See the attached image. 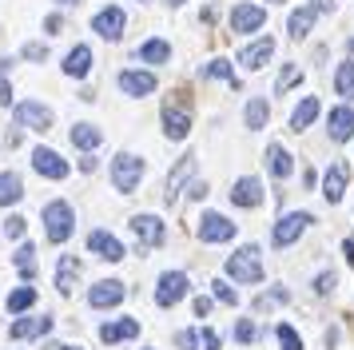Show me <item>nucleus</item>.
I'll use <instances>...</instances> for the list:
<instances>
[{
	"instance_id": "obj_1",
	"label": "nucleus",
	"mask_w": 354,
	"mask_h": 350,
	"mask_svg": "<svg viewBox=\"0 0 354 350\" xmlns=\"http://www.w3.org/2000/svg\"><path fill=\"white\" fill-rule=\"evenodd\" d=\"M140 179H144V159L120 151V156L112 159V183H115V191H120V195H131V191L140 187Z\"/></svg>"
},
{
	"instance_id": "obj_2",
	"label": "nucleus",
	"mask_w": 354,
	"mask_h": 350,
	"mask_svg": "<svg viewBox=\"0 0 354 350\" xmlns=\"http://www.w3.org/2000/svg\"><path fill=\"white\" fill-rule=\"evenodd\" d=\"M227 275L235 283H263V259H259V247H243L227 259Z\"/></svg>"
},
{
	"instance_id": "obj_3",
	"label": "nucleus",
	"mask_w": 354,
	"mask_h": 350,
	"mask_svg": "<svg viewBox=\"0 0 354 350\" xmlns=\"http://www.w3.org/2000/svg\"><path fill=\"white\" fill-rule=\"evenodd\" d=\"M44 223H48V239L52 243H64L68 235H72V227H76V215H72V207L68 203H48L44 207Z\"/></svg>"
},
{
	"instance_id": "obj_4",
	"label": "nucleus",
	"mask_w": 354,
	"mask_h": 350,
	"mask_svg": "<svg viewBox=\"0 0 354 350\" xmlns=\"http://www.w3.org/2000/svg\"><path fill=\"white\" fill-rule=\"evenodd\" d=\"M306 223H315V219H310V211H290V215H283V219L274 223L271 243H274V247H290V243L306 231Z\"/></svg>"
},
{
	"instance_id": "obj_5",
	"label": "nucleus",
	"mask_w": 354,
	"mask_h": 350,
	"mask_svg": "<svg viewBox=\"0 0 354 350\" xmlns=\"http://www.w3.org/2000/svg\"><path fill=\"white\" fill-rule=\"evenodd\" d=\"M183 299H187V275L183 270H163L160 286H156V302L160 306H176Z\"/></svg>"
},
{
	"instance_id": "obj_6",
	"label": "nucleus",
	"mask_w": 354,
	"mask_h": 350,
	"mask_svg": "<svg viewBox=\"0 0 354 350\" xmlns=\"http://www.w3.org/2000/svg\"><path fill=\"white\" fill-rule=\"evenodd\" d=\"M195 231H199L203 243H227V239H235V223L227 219V215H219V211H207Z\"/></svg>"
},
{
	"instance_id": "obj_7",
	"label": "nucleus",
	"mask_w": 354,
	"mask_h": 350,
	"mask_svg": "<svg viewBox=\"0 0 354 350\" xmlns=\"http://www.w3.org/2000/svg\"><path fill=\"white\" fill-rule=\"evenodd\" d=\"M12 116H17L20 127H32V131H48L52 127V111L44 104H36V100H20Z\"/></svg>"
},
{
	"instance_id": "obj_8",
	"label": "nucleus",
	"mask_w": 354,
	"mask_h": 350,
	"mask_svg": "<svg viewBox=\"0 0 354 350\" xmlns=\"http://www.w3.org/2000/svg\"><path fill=\"white\" fill-rule=\"evenodd\" d=\"M187 131H192V111L167 100L163 104V136L167 140H187Z\"/></svg>"
},
{
	"instance_id": "obj_9",
	"label": "nucleus",
	"mask_w": 354,
	"mask_h": 350,
	"mask_svg": "<svg viewBox=\"0 0 354 350\" xmlns=\"http://www.w3.org/2000/svg\"><path fill=\"white\" fill-rule=\"evenodd\" d=\"M267 24V8L259 4H235L231 8V32H259Z\"/></svg>"
},
{
	"instance_id": "obj_10",
	"label": "nucleus",
	"mask_w": 354,
	"mask_h": 350,
	"mask_svg": "<svg viewBox=\"0 0 354 350\" xmlns=\"http://www.w3.org/2000/svg\"><path fill=\"white\" fill-rule=\"evenodd\" d=\"M124 295H128V291H124L120 279H104V283H96L92 291H88V302H92L96 311H104V306H120Z\"/></svg>"
},
{
	"instance_id": "obj_11",
	"label": "nucleus",
	"mask_w": 354,
	"mask_h": 350,
	"mask_svg": "<svg viewBox=\"0 0 354 350\" xmlns=\"http://www.w3.org/2000/svg\"><path fill=\"white\" fill-rule=\"evenodd\" d=\"M231 203L235 207H259L263 203V183H259L255 175H243L231 183Z\"/></svg>"
},
{
	"instance_id": "obj_12",
	"label": "nucleus",
	"mask_w": 354,
	"mask_h": 350,
	"mask_svg": "<svg viewBox=\"0 0 354 350\" xmlns=\"http://www.w3.org/2000/svg\"><path fill=\"white\" fill-rule=\"evenodd\" d=\"M32 167L44 175V179H64L68 175V159H60L52 147H36L32 151Z\"/></svg>"
},
{
	"instance_id": "obj_13",
	"label": "nucleus",
	"mask_w": 354,
	"mask_h": 350,
	"mask_svg": "<svg viewBox=\"0 0 354 350\" xmlns=\"http://www.w3.org/2000/svg\"><path fill=\"white\" fill-rule=\"evenodd\" d=\"M92 28L104 36V40H120L124 36V8H100L92 16Z\"/></svg>"
},
{
	"instance_id": "obj_14",
	"label": "nucleus",
	"mask_w": 354,
	"mask_h": 350,
	"mask_svg": "<svg viewBox=\"0 0 354 350\" xmlns=\"http://www.w3.org/2000/svg\"><path fill=\"white\" fill-rule=\"evenodd\" d=\"M346 183H351V167H346V163H335L330 172L322 175V195H326V203H338V199L346 195Z\"/></svg>"
},
{
	"instance_id": "obj_15",
	"label": "nucleus",
	"mask_w": 354,
	"mask_h": 350,
	"mask_svg": "<svg viewBox=\"0 0 354 350\" xmlns=\"http://www.w3.org/2000/svg\"><path fill=\"white\" fill-rule=\"evenodd\" d=\"M271 52H274V40H271V36H263V40H255V44L243 48V52H239V64L247 68V72H259L263 64L271 60Z\"/></svg>"
},
{
	"instance_id": "obj_16",
	"label": "nucleus",
	"mask_w": 354,
	"mask_h": 350,
	"mask_svg": "<svg viewBox=\"0 0 354 350\" xmlns=\"http://www.w3.org/2000/svg\"><path fill=\"white\" fill-rule=\"evenodd\" d=\"M326 131L335 143H346L354 136V108H335L326 116Z\"/></svg>"
},
{
	"instance_id": "obj_17",
	"label": "nucleus",
	"mask_w": 354,
	"mask_h": 350,
	"mask_svg": "<svg viewBox=\"0 0 354 350\" xmlns=\"http://www.w3.org/2000/svg\"><path fill=\"white\" fill-rule=\"evenodd\" d=\"M88 247H92L100 259H108V263H120V259H124V243L115 235H108V231H92V235H88Z\"/></svg>"
},
{
	"instance_id": "obj_18",
	"label": "nucleus",
	"mask_w": 354,
	"mask_h": 350,
	"mask_svg": "<svg viewBox=\"0 0 354 350\" xmlns=\"http://www.w3.org/2000/svg\"><path fill=\"white\" fill-rule=\"evenodd\" d=\"M131 231H136V239L147 243V247H160L163 243V223L156 219V215H136V219H131Z\"/></svg>"
},
{
	"instance_id": "obj_19",
	"label": "nucleus",
	"mask_w": 354,
	"mask_h": 350,
	"mask_svg": "<svg viewBox=\"0 0 354 350\" xmlns=\"http://www.w3.org/2000/svg\"><path fill=\"white\" fill-rule=\"evenodd\" d=\"M140 334V318H120V322H104L100 326V342H124V338H136Z\"/></svg>"
},
{
	"instance_id": "obj_20",
	"label": "nucleus",
	"mask_w": 354,
	"mask_h": 350,
	"mask_svg": "<svg viewBox=\"0 0 354 350\" xmlns=\"http://www.w3.org/2000/svg\"><path fill=\"white\" fill-rule=\"evenodd\" d=\"M319 111H322L319 95H306L303 104H299V108L290 111V131H295V136H299V131H306V127H310L315 120H319Z\"/></svg>"
},
{
	"instance_id": "obj_21",
	"label": "nucleus",
	"mask_w": 354,
	"mask_h": 350,
	"mask_svg": "<svg viewBox=\"0 0 354 350\" xmlns=\"http://www.w3.org/2000/svg\"><path fill=\"white\" fill-rule=\"evenodd\" d=\"M52 331V318L48 315H36V318H17L12 326H8V334L12 338H40V334Z\"/></svg>"
},
{
	"instance_id": "obj_22",
	"label": "nucleus",
	"mask_w": 354,
	"mask_h": 350,
	"mask_svg": "<svg viewBox=\"0 0 354 350\" xmlns=\"http://www.w3.org/2000/svg\"><path fill=\"white\" fill-rule=\"evenodd\" d=\"M64 72H68V76H76V80L88 76V72H92V48H88V44L72 48V52L64 56Z\"/></svg>"
},
{
	"instance_id": "obj_23",
	"label": "nucleus",
	"mask_w": 354,
	"mask_h": 350,
	"mask_svg": "<svg viewBox=\"0 0 354 350\" xmlns=\"http://www.w3.org/2000/svg\"><path fill=\"white\" fill-rule=\"evenodd\" d=\"M267 163H271L274 179H287V175L295 172V159H290V151L283 143H267Z\"/></svg>"
},
{
	"instance_id": "obj_24",
	"label": "nucleus",
	"mask_w": 354,
	"mask_h": 350,
	"mask_svg": "<svg viewBox=\"0 0 354 350\" xmlns=\"http://www.w3.org/2000/svg\"><path fill=\"white\" fill-rule=\"evenodd\" d=\"M120 88L128 95H147L156 92V76L151 72H120Z\"/></svg>"
},
{
	"instance_id": "obj_25",
	"label": "nucleus",
	"mask_w": 354,
	"mask_h": 350,
	"mask_svg": "<svg viewBox=\"0 0 354 350\" xmlns=\"http://www.w3.org/2000/svg\"><path fill=\"white\" fill-rule=\"evenodd\" d=\"M68 140L76 143L80 151H92V147H100V140H104V131H100L96 124H72V131H68Z\"/></svg>"
},
{
	"instance_id": "obj_26",
	"label": "nucleus",
	"mask_w": 354,
	"mask_h": 350,
	"mask_svg": "<svg viewBox=\"0 0 354 350\" xmlns=\"http://www.w3.org/2000/svg\"><path fill=\"white\" fill-rule=\"evenodd\" d=\"M136 60L140 64H167L171 60V44L167 40H147V44L136 48Z\"/></svg>"
},
{
	"instance_id": "obj_27",
	"label": "nucleus",
	"mask_w": 354,
	"mask_h": 350,
	"mask_svg": "<svg viewBox=\"0 0 354 350\" xmlns=\"http://www.w3.org/2000/svg\"><path fill=\"white\" fill-rule=\"evenodd\" d=\"M24 199V183L17 172H0V207H12Z\"/></svg>"
},
{
	"instance_id": "obj_28",
	"label": "nucleus",
	"mask_w": 354,
	"mask_h": 350,
	"mask_svg": "<svg viewBox=\"0 0 354 350\" xmlns=\"http://www.w3.org/2000/svg\"><path fill=\"white\" fill-rule=\"evenodd\" d=\"M315 16H319V8H315V4H306V8H299V12H290V20H287V32L295 36V40H303L306 32L315 28Z\"/></svg>"
},
{
	"instance_id": "obj_29",
	"label": "nucleus",
	"mask_w": 354,
	"mask_h": 350,
	"mask_svg": "<svg viewBox=\"0 0 354 350\" xmlns=\"http://www.w3.org/2000/svg\"><path fill=\"white\" fill-rule=\"evenodd\" d=\"M76 275H80V263H76V255H64V259H60V275H56V291H60V295H72V286H76Z\"/></svg>"
},
{
	"instance_id": "obj_30",
	"label": "nucleus",
	"mask_w": 354,
	"mask_h": 350,
	"mask_svg": "<svg viewBox=\"0 0 354 350\" xmlns=\"http://www.w3.org/2000/svg\"><path fill=\"white\" fill-rule=\"evenodd\" d=\"M192 172H195V156H183V159H179V167H176L171 175H167V203H171V199L179 195V187H183V179H187Z\"/></svg>"
},
{
	"instance_id": "obj_31",
	"label": "nucleus",
	"mask_w": 354,
	"mask_h": 350,
	"mask_svg": "<svg viewBox=\"0 0 354 350\" xmlns=\"http://www.w3.org/2000/svg\"><path fill=\"white\" fill-rule=\"evenodd\" d=\"M335 92L342 100H354V60H342L335 72Z\"/></svg>"
},
{
	"instance_id": "obj_32",
	"label": "nucleus",
	"mask_w": 354,
	"mask_h": 350,
	"mask_svg": "<svg viewBox=\"0 0 354 350\" xmlns=\"http://www.w3.org/2000/svg\"><path fill=\"white\" fill-rule=\"evenodd\" d=\"M267 116H271V108H267V100H263V95H255V100L247 104V127H251V131H259V127H267Z\"/></svg>"
},
{
	"instance_id": "obj_33",
	"label": "nucleus",
	"mask_w": 354,
	"mask_h": 350,
	"mask_svg": "<svg viewBox=\"0 0 354 350\" xmlns=\"http://www.w3.org/2000/svg\"><path fill=\"white\" fill-rule=\"evenodd\" d=\"M32 255H36L32 243H20L17 255H12V263H17V270L24 275V279H32V275H36V259H32Z\"/></svg>"
},
{
	"instance_id": "obj_34",
	"label": "nucleus",
	"mask_w": 354,
	"mask_h": 350,
	"mask_svg": "<svg viewBox=\"0 0 354 350\" xmlns=\"http://www.w3.org/2000/svg\"><path fill=\"white\" fill-rule=\"evenodd\" d=\"M32 302H36V291H32V286H17V291H8V299H4V306H8V311L17 315V311H28Z\"/></svg>"
},
{
	"instance_id": "obj_35",
	"label": "nucleus",
	"mask_w": 354,
	"mask_h": 350,
	"mask_svg": "<svg viewBox=\"0 0 354 350\" xmlns=\"http://www.w3.org/2000/svg\"><path fill=\"white\" fill-rule=\"evenodd\" d=\"M203 80H227L231 88H239V80H235V68L227 60H211L207 68H203Z\"/></svg>"
},
{
	"instance_id": "obj_36",
	"label": "nucleus",
	"mask_w": 354,
	"mask_h": 350,
	"mask_svg": "<svg viewBox=\"0 0 354 350\" xmlns=\"http://www.w3.org/2000/svg\"><path fill=\"white\" fill-rule=\"evenodd\" d=\"M299 80H303V68H299V64H287V68L279 72V80H274V92H279V95L290 92V88H295Z\"/></svg>"
},
{
	"instance_id": "obj_37",
	"label": "nucleus",
	"mask_w": 354,
	"mask_h": 350,
	"mask_svg": "<svg viewBox=\"0 0 354 350\" xmlns=\"http://www.w3.org/2000/svg\"><path fill=\"white\" fill-rule=\"evenodd\" d=\"M211 291H215V299L227 302V306H235V302H239V291H235L231 283H223V279H215V283H211Z\"/></svg>"
},
{
	"instance_id": "obj_38",
	"label": "nucleus",
	"mask_w": 354,
	"mask_h": 350,
	"mask_svg": "<svg viewBox=\"0 0 354 350\" xmlns=\"http://www.w3.org/2000/svg\"><path fill=\"white\" fill-rule=\"evenodd\" d=\"M287 299H290L287 286H274V291H267V295H259L255 306H259V311H267V306H274V302H287Z\"/></svg>"
},
{
	"instance_id": "obj_39",
	"label": "nucleus",
	"mask_w": 354,
	"mask_h": 350,
	"mask_svg": "<svg viewBox=\"0 0 354 350\" xmlns=\"http://www.w3.org/2000/svg\"><path fill=\"white\" fill-rule=\"evenodd\" d=\"M24 231H28V219L24 215H8L4 219V235L8 239H24Z\"/></svg>"
},
{
	"instance_id": "obj_40",
	"label": "nucleus",
	"mask_w": 354,
	"mask_h": 350,
	"mask_svg": "<svg viewBox=\"0 0 354 350\" xmlns=\"http://www.w3.org/2000/svg\"><path fill=\"white\" fill-rule=\"evenodd\" d=\"M279 342H283V350H303V338H299L295 326H287V322L279 326Z\"/></svg>"
},
{
	"instance_id": "obj_41",
	"label": "nucleus",
	"mask_w": 354,
	"mask_h": 350,
	"mask_svg": "<svg viewBox=\"0 0 354 350\" xmlns=\"http://www.w3.org/2000/svg\"><path fill=\"white\" fill-rule=\"evenodd\" d=\"M235 338H239V342H255V338H259V326L251 322V318H243V322H235Z\"/></svg>"
},
{
	"instance_id": "obj_42",
	"label": "nucleus",
	"mask_w": 354,
	"mask_h": 350,
	"mask_svg": "<svg viewBox=\"0 0 354 350\" xmlns=\"http://www.w3.org/2000/svg\"><path fill=\"white\" fill-rule=\"evenodd\" d=\"M335 270H322L319 279H315V291H319V295H335Z\"/></svg>"
},
{
	"instance_id": "obj_43",
	"label": "nucleus",
	"mask_w": 354,
	"mask_h": 350,
	"mask_svg": "<svg viewBox=\"0 0 354 350\" xmlns=\"http://www.w3.org/2000/svg\"><path fill=\"white\" fill-rule=\"evenodd\" d=\"M176 347L179 350H199V331H179L176 334Z\"/></svg>"
},
{
	"instance_id": "obj_44",
	"label": "nucleus",
	"mask_w": 354,
	"mask_h": 350,
	"mask_svg": "<svg viewBox=\"0 0 354 350\" xmlns=\"http://www.w3.org/2000/svg\"><path fill=\"white\" fill-rule=\"evenodd\" d=\"M199 350H219V334L215 331H199Z\"/></svg>"
},
{
	"instance_id": "obj_45",
	"label": "nucleus",
	"mask_w": 354,
	"mask_h": 350,
	"mask_svg": "<svg viewBox=\"0 0 354 350\" xmlns=\"http://www.w3.org/2000/svg\"><path fill=\"white\" fill-rule=\"evenodd\" d=\"M24 56L28 60H48V44H24Z\"/></svg>"
},
{
	"instance_id": "obj_46",
	"label": "nucleus",
	"mask_w": 354,
	"mask_h": 350,
	"mask_svg": "<svg viewBox=\"0 0 354 350\" xmlns=\"http://www.w3.org/2000/svg\"><path fill=\"white\" fill-rule=\"evenodd\" d=\"M195 315H199V318L211 315V299H207V295H199V299H195Z\"/></svg>"
},
{
	"instance_id": "obj_47",
	"label": "nucleus",
	"mask_w": 354,
	"mask_h": 350,
	"mask_svg": "<svg viewBox=\"0 0 354 350\" xmlns=\"http://www.w3.org/2000/svg\"><path fill=\"white\" fill-rule=\"evenodd\" d=\"M187 195H192V199H203V195H207V183H203V179H195L192 187H187Z\"/></svg>"
},
{
	"instance_id": "obj_48",
	"label": "nucleus",
	"mask_w": 354,
	"mask_h": 350,
	"mask_svg": "<svg viewBox=\"0 0 354 350\" xmlns=\"http://www.w3.org/2000/svg\"><path fill=\"white\" fill-rule=\"evenodd\" d=\"M0 104H12V84L0 76Z\"/></svg>"
},
{
	"instance_id": "obj_49",
	"label": "nucleus",
	"mask_w": 354,
	"mask_h": 350,
	"mask_svg": "<svg viewBox=\"0 0 354 350\" xmlns=\"http://www.w3.org/2000/svg\"><path fill=\"white\" fill-rule=\"evenodd\" d=\"M60 24H64L60 16H48V20H44V28H48V32H60Z\"/></svg>"
},
{
	"instance_id": "obj_50",
	"label": "nucleus",
	"mask_w": 354,
	"mask_h": 350,
	"mask_svg": "<svg viewBox=\"0 0 354 350\" xmlns=\"http://www.w3.org/2000/svg\"><path fill=\"white\" fill-rule=\"evenodd\" d=\"M315 8L319 12H335V0H315Z\"/></svg>"
},
{
	"instance_id": "obj_51",
	"label": "nucleus",
	"mask_w": 354,
	"mask_h": 350,
	"mask_svg": "<svg viewBox=\"0 0 354 350\" xmlns=\"http://www.w3.org/2000/svg\"><path fill=\"white\" fill-rule=\"evenodd\" d=\"M342 251H346V263H354V239H346V243H342Z\"/></svg>"
},
{
	"instance_id": "obj_52",
	"label": "nucleus",
	"mask_w": 354,
	"mask_h": 350,
	"mask_svg": "<svg viewBox=\"0 0 354 350\" xmlns=\"http://www.w3.org/2000/svg\"><path fill=\"white\" fill-rule=\"evenodd\" d=\"M8 64H12V60H8V56H0V76H4V72H8Z\"/></svg>"
},
{
	"instance_id": "obj_53",
	"label": "nucleus",
	"mask_w": 354,
	"mask_h": 350,
	"mask_svg": "<svg viewBox=\"0 0 354 350\" xmlns=\"http://www.w3.org/2000/svg\"><path fill=\"white\" fill-rule=\"evenodd\" d=\"M56 4H80V0H56Z\"/></svg>"
},
{
	"instance_id": "obj_54",
	"label": "nucleus",
	"mask_w": 354,
	"mask_h": 350,
	"mask_svg": "<svg viewBox=\"0 0 354 350\" xmlns=\"http://www.w3.org/2000/svg\"><path fill=\"white\" fill-rule=\"evenodd\" d=\"M167 4H176V8H179V4H183V0H167Z\"/></svg>"
},
{
	"instance_id": "obj_55",
	"label": "nucleus",
	"mask_w": 354,
	"mask_h": 350,
	"mask_svg": "<svg viewBox=\"0 0 354 350\" xmlns=\"http://www.w3.org/2000/svg\"><path fill=\"white\" fill-rule=\"evenodd\" d=\"M60 350H80V347H60Z\"/></svg>"
},
{
	"instance_id": "obj_56",
	"label": "nucleus",
	"mask_w": 354,
	"mask_h": 350,
	"mask_svg": "<svg viewBox=\"0 0 354 350\" xmlns=\"http://www.w3.org/2000/svg\"><path fill=\"white\" fill-rule=\"evenodd\" d=\"M351 48H354V40H351Z\"/></svg>"
},
{
	"instance_id": "obj_57",
	"label": "nucleus",
	"mask_w": 354,
	"mask_h": 350,
	"mask_svg": "<svg viewBox=\"0 0 354 350\" xmlns=\"http://www.w3.org/2000/svg\"><path fill=\"white\" fill-rule=\"evenodd\" d=\"M274 4H279V0H274Z\"/></svg>"
}]
</instances>
